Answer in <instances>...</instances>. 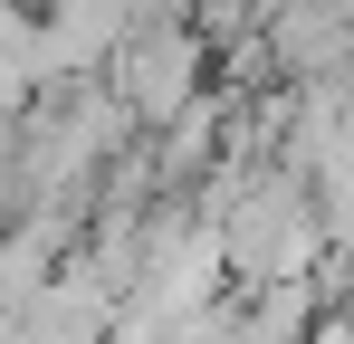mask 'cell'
I'll list each match as a JSON object with an SVG mask.
<instances>
[{"label": "cell", "mask_w": 354, "mask_h": 344, "mask_svg": "<svg viewBox=\"0 0 354 344\" xmlns=\"http://www.w3.org/2000/svg\"><path fill=\"white\" fill-rule=\"evenodd\" d=\"M106 96H115L144 134H163L173 115H192L211 96V29L182 19V10H153V19L106 57Z\"/></svg>", "instance_id": "cell-1"}]
</instances>
